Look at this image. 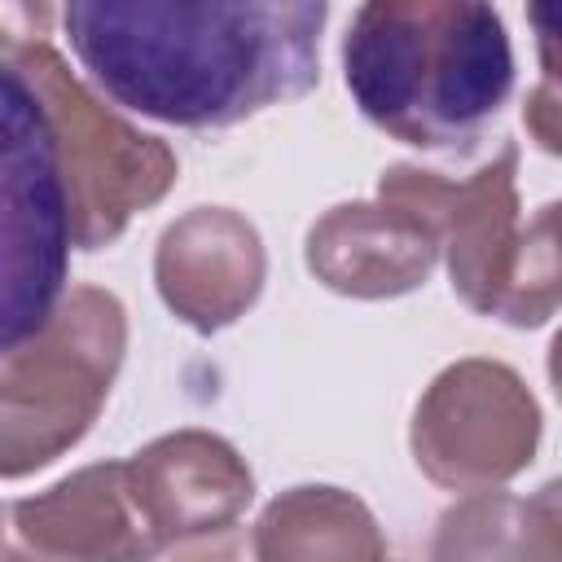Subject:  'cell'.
<instances>
[{
    "label": "cell",
    "mask_w": 562,
    "mask_h": 562,
    "mask_svg": "<svg viewBox=\"0 0 562 562\" xmlns=\"http://www.w3.org/2000/svg\"><path fill=\"white\" fill-rule=\"evenodd\" d=\"M325 0H79L61 35L88 83L119 110L180 127L224 132L321 83Z\"/></svg>",
    "instance_id": "obj_1"
},
{
    "label": "cell",
    "mask_w": 562,
    "mask_h": 562,
    "mask_svg": "<svg viewBox=\"0 0 562 562\" xmlns=\"http://www.w3.org/2000/svg\"><path fill=\"white\" fill-rule=\"evenodd\" d=\"M356 110L413 149L474 145L514 97L505 18L479 0H369L342 35Z\"/></svg>",
    "instance_id": "obj_2"
},
{
    "label": "cell",
    "mask_w": 562,
    "mask_h": 562,
    "mask_svg": "<svg viewBox=\"0 0 562 562\" xmlns=\"http://www.w3.org/2000/svg\"><path fill=\"white\" fill-rule=\"evenodd\" d=\"M70 250L75 202L57 123L35 83L0 61V360L48 329Z\"/></svg>",
    "instance_id": "obj_3"
}]
</instances>
